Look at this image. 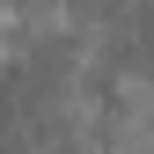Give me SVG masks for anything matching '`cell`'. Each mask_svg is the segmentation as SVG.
I'll use <instances>...</instances> for the list:
<instances>
[{"mask_svg":"<svg viewBox=\"0 0 154 154\" xmlns=\"http://www.w3.org/2000/svg\"><path fill=\"white\" fill-rule=\"evenodd\" d=\"M103 59L118 73H154V0H118L103 15Z\"/></svg>","mask_w":154,"mask_h":154,"instance_id":"6da1fadb","label":"cell"}]
</instances>
